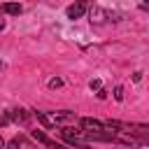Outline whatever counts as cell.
<instances>
[{"mask_svg":"<svg viewBox=\"0 0 149 149\" xmlns=\"http://www.w3.org/2000/svg\"><path fill=\"white\" fill-rule=\"evenodd\" d=\"M84 12H86V5H84V2H74V5H70V7H68V12H65V14H68V19H79Z\"/></svg>","mask_w":149,"mask_h":149,"instance_id":"6da1fadb","label":"cell"},{"mask_svg":"<svg viewBox=\"0 0 149 149\" xmlns=\"http://www.w3.org/2000/svg\"><path fill=\"white\" fill-rule=\"evenodd\" d=\"M0 12H5V14H21V5L19 2H5L0 7Z\"/></svg>","mask_w":149,"mask_h":149,"instance_id":"7a4b0ae2","label":"cell"},{"mask_svg":"<svg viewBox=\"0 0 149 149\" xmlns=\"http://www.w3.org/2000/svg\"><path fill=\"white\" fill-rule=\"evenodd\" d=\"M105 16H107V12H105V9H100V7H93V9H91V21L102 23V21H105Z\"/></svg>","mask_w":149,"mask_h":149,"instance_id":"3957f363","label":"cell"},{"mask_svg":"<svg viewBox=\"0 0 149 149\" xmlns=\"http://www.w3.org/2000/svg\"><path fill=\"white\" fill-rule=\"evenodd\" d=\"M33 137L37 140V142H42V144H47V147H56V142L54 140H49L44 133H40V130H33Z\"/></svg>","mask_w":149,"mask_h":149,"instance_id":"277c9868","label":"cell"},{"mask_svg":"<svg viewBox=\"0 0 149 149\" xmlns=\"http://www.w3.org/2000/svg\"><path fill=\"white\" fill-rule=\"evenodd\" d=\"M35 116L40 119V123H42L44 128H51V126H54V119H49V116H47L44 112H35Z\"/></svg>","mask_w":149,"mask_h":149,"instance_id":"5b68a950","label":"cell"},{"mask_svg":"<svg viewBox=\"0 0 149 149\" xmlns=\"http://www.w3.org/2000/svg\"><path fill=\"white\" fill-rule=\"evenodd\" d=\"M12 119L19 121V123H26V121H28V114H26L23 109H14V112H12Z\"/></svg>","mask_w":149,"mask_h":149,"instance_id":"8992f818","label":"cell"},{"mask_svg":"<svg viewBox=\"0 0 149 149\" xmlns=\"http://www.w3.org/2000/svg\"><path fill=\"white\" fill-rule=\"evenodd\" d=\"M114 100H119V102L123 100V88H121V86H116V88H114Z\"/></svg>","mask_w":149,"mask_h":149,"instance_id":"52a82bcc","label":"cell"},{"mask_svg":"<svg viewBox=\"0 0 149 149\" xmlns=\"http://www.w3.org/2000/svg\"><path fill=\"white\" fill-rule=\"evenodd\" d=\"M58 86H63V79H58V77H56V79H51V81H49V88H58Z\"/></svg>","mask_w":149,"mask_h":149,"instance_id":"ba28073f","label":"cell"},{"mask_svg":"<svg viewBox=\"0 0 149 149\" xmlns=\"http://www.w3.org/2000/svg\"><path fill=\"white\" fill-rule=\"evenodd\" d=\"M91 88H95V91H98V88H100V79H93V81H91Z\"/></svg>","mask_w":149,"mask_h":149,"instance_id":"9c48e42d","label":"cell"},{"mask_svg":"<svg viewBox=\"0 0 149 149\" xmlns=\"http://www.w3.org/2000/svg\"><path fill=\"white\" fill-rule=\"evenodd\" d=\"M98 98H100V100H105V98H107V91H102V88H98Z\"/></svg>","mask_w":149,"mask_h":149,"instance_id":"30bf717a","label":"cell"},{"mask_svg":"<svg viewBox=\"0 0 149 149\" xmlns=\"http://www.w3.org/2000/svg\"><path fill=\"white\" fill-rule=\"evenodd\" d=\"M2 28H5V21H2V19H0V30H2Z\"/></svg>","mask_w":149,"mask_h":149,"instance_id":"8fae6325","label":"cell"},{"mask_svg":"<svg viewBox=\"0 0 149 149\" xmlns=\"http://www.w3.org/2000/svg\"><path fill=\"white\" fill-rule=\"evenodd\" d=\"M144 7H149V0H144Z\"/></svg>","mask_w":149,"mask_h":149,"instance_id":"7c38bea8","label":"cell"},{"mask_svg":"<svg viewBox=\"0 0 149 149\" xmlns=\"http://www.w3.org/2000/svg\"><path fill=\"white\" fill-rule=\"evenodd\" d=\"M0 144H2V137H0Z\"/></svg>","mask_w":149,"mask_h":149,"instance_id":"4fadbf2b","label":"cell"}]
</instances>
